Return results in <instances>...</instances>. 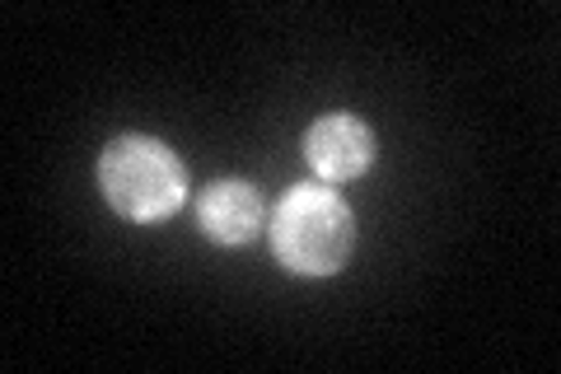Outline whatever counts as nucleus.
Masks as SVG:
<instances>
[{
    "mask_svg": "<svg viewBox=\"0 0 561 374\" xmlns=\"http://www.w3.org/2000/svg\"><path fill=\"white\" fill-rule=\"evenodd\" d=\"M99 192L127 225H164L187 206V165L154 136H113L99 150Z\"/></svg>",
    "mask_w": 561,
    "mask_h": 374,
    "instance_id": "obj_1",
    "label": "nucleus"
},
{
    "mask_svg": "<svg viewBox=\"0 0 561 374\" xmlns=\"http://www.w3.org/2000/svg\"><path fill=\"white\" fill-rule=\"evenodd\" d=\"M272 258L295 276H337L356 253V211L328 183H300L267 220Z\"/></svg>",
    "mask_w": 561,
    "mask_h": 374,
    "instance_id": "obj_2",
    "label": "nucleus"
},
{
    "mask_svg": "<svg viewBox=\"0 0 561 374\" xmlns=\"http://www.w3.org/2000/svg\"><path fill=\"white\" fill-rule=\"evenodd\" d=\"M300 150H305V165L313 169V178L337 188V183H356V178L375 169L379 140L356 113H323L305 127Z\"/></svg>",
    "mask_w": 561,
    "mask_h": 374,
    "instance_id": "obj_3",
    "label": "nucleus"
},
{
    "mask_svg": "<svg viewBox=\"0 0 561 374\" xmlns=\"http://www.w3.org/2000/svg\"><path fill=\"white\" fill-rule=\"evenodd\" d=\"M267 225V202L249 178H216L197 197V229L220 248H243Z\"/></svg>",
    "mask_w": 561,
    "mask_h": 374,
    "instance_id": "obj_4",
    "label": "nucleus"
}]
</instances>
